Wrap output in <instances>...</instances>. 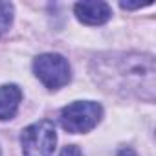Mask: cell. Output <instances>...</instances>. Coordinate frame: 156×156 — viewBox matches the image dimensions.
Listing matches in <instances>:
<instances>
[{
	"label": "cell",
	"instance_id": "cell-6",
	"mask_svg": "<svg viewBox=\"0 0 156 156\" xmlns=\"http://www.w3.org/2000/svg\"><path fill=\"white\" fill-rule=\"evenodd\" d=\"M20 101H22V90L17 85L0 87V121L15 118Z\"/></svg>",
	"mask_w": 156,
	"mask_h": 156
},
{
	"label": "cell",
	"instance_id": "cell-4",
	"mask_svg": "<svg viewBox=\"0 0 156 156\" xmlns=\"http://www.w3.org/2000/svg\"><path fill=\"white\" fill-rule=\"evenodd\" d=\"M33 72L37 79L50 90H59L72 79L68 61L61 53H42L33 61Z\"/></svg>",
	"mask_w": 156,
	"mask_h": 156
},
{
	"label": "cell",
	"instance_id": "cell-2",
	"mask_svg": "<svg viewBox=\"0 0 156 156\" xmlns=\"http://www.w3.org/2000/svg\"><path fill=\"white\" fill-rule=\"evenodd\" d=\"M103 118V107L96 101H75L61 110V125L70 134L90 132Z\"/></svg>",
	"mask_w": 156,
	"mask_h": 156
},
{
	"label": "cell",
	"instance_id": "cell-9",
	"mask_svg": "<svg viewBox=\"0 0 156 156\" xmlns=\"http://www.w3.org/2000/svg\"><path fill=\"white\" fill-rule=\"evenodd\" d=\"M152 2H145V4H127V2H121L119 6L123 9H138V8H143V6H151Z\"/></svg>",
	"mask_w": 156,
	"mask_h": 156
},
{
	"label": "cell",
	"instance_id": "cell-5",
	"mask_svg": "<svg viewBox=\"0 0 156 156\" xmlns=\"http://www.w3.org/2000/svg\"><path fill=\"white\" fill-rule=\"evenodd\" d=\"M73 13L77 20L87 26H101L112 17V8L107 2H77Z\"/></svg>",
	"mask_w": 156,
	"mask_h": 156
},
{
	"label": "cell",
	"instance_id": "cell-1",
	"mask_svg": "<svg viewBox=\"0 0 156 156\" xmlns=\"http://www.w3.org/2000/svg\"><path fill=\"white\" fill-rule=\"evenodd\" d=\"M96 81L108 92L154 99V59L140 53H108L94 61Z\"/></svg>",
	"mask_w": 156,
	"mask_h": 156
},
{
	"label": "cell",
	"instance_id": "cell-8",
	"mask_svg": "<svg viewBox=\"0 0 156 156\" xmlns=\"http://www.w3.org/2000/svg\"><path fill=\"white\" fill-rule=\"evenodd\" d=\"M59 156H83V152H81L79 147H75V145H66V147L61 151Z\"/></svg>",
	"mask_w": 156,
	"mask_h": 156
},
{
	"label": "cell",
	"instance_id": "cell-10",
	"mask_svg": "<svg viewBox=\"0 0 156 156\" xmlns=\"http://www.w3.org/2000/svg\"><path fill=\"white\" fill-rule=\"evenodd\" d=\"M118 156H138L132 149H121L119 152H118Z\"/></svg>",
	"mask_w": 156,
	"mask_h": 156
},
{
	"label": "cell",
	"instance_id": "cell-3",
	"mask_svg": "<svg viewBox=\"0 0 156 156\" xmlns=\"http://www.w3.org/2000/svg\"><path fill=\"white\" fill-rule=\"evenodd\" d=\"M20 143L24 156H51L57 143L53 123L50 119H41L31 123L22 130Z\"/></svg>",
	"mask_w": 156,
	"mask_h": 156
},
{
	"label": "cell",
	"instance_id": "cell-7",
	"mask_svg": "<svg viewBox=\"0 0 156 156\" xmlns=\"http://www.w3.org/2000/svg\"><path fill=\"white\" fill-rule=\"evenodd\" d=\"M13 22V4L0 2V35L6 33Z\"/></svg>",
	"mask_w": 156,
	"mask_h": 156
}]
</instances>
